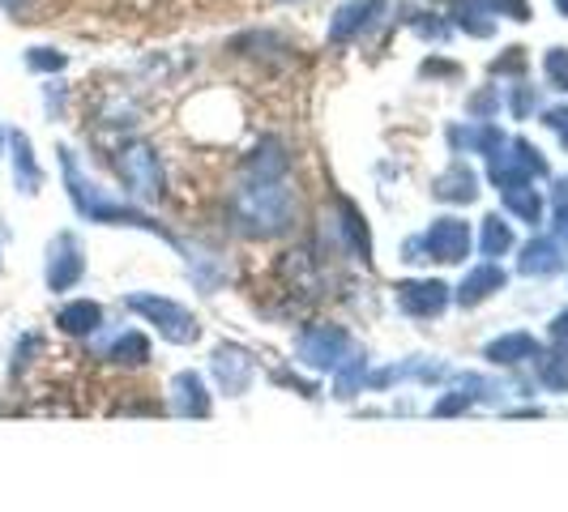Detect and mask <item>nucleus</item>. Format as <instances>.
<instances>
[{"label": "nucleus", "mask_w": 568, "mask_h": 512, "mask_svg": "<svg viewBox=\"0 0 568 512\" xmlns=\"http://www.w3.org/2000/svg\"><path fill=\"white\" fill-rule=\"evenodd\" d=\"M295 188L291 179H240V188L231 193V222L240 235L248 240H274L282 231H291L295 222Z\"/></svg>", "instance_id": "nucleus-1"}, {"label": "nucleus", "mask_w": 568, "mask_h": 512, "mask_svg": "<svg viewBox=\"0 0 568 512\" xmlns=\"http://www.w3.org/2000/svg\"><path fill=\"white\" fill-rule=\"evenodd\" d=\"M60 167H65L69 201H73V210L82 213V218L103 222V226H137V231H150V235L175 244L172 235H167L150 213H141L137 206H129V201H116V197H107L98 184H90L86 175H82V167H78V159H73V150H60Z\"/></svg>", "instance_id": "nucleus-2"}, {"label": "nucleus", "mask_w": 568, "mask_h": 512, "mask_svg": "<svg viewBox=\"0 0 568 512\" xmlns=\"http://www.w3.org/2000/svg\"><path fill=\"white\" fill-rule=\"evenodd\" d=\"M116 175H120L125 193L137 197V201H146V206L167 193V175H163L159 150L150 141H125L116 150Z\"/></svg>", "instance_id": "nucleus-3"}, {"label": "nucleus", "mask_w": 568, "mask_h": 512, "mask_svg": "<svg viewBox=\"0 0 568 512\" xmlns=\"http://www.w3.org/2000/svg\"><path fill=\"white\" fill-rule=\"evenodd\" d=\"M125 307L137 312L141 321H150V325L159 329V338L175 341V346H193V341L201 338V321H197L184 303H175V299H167V295L137 291V295L125 299Z\"/></svg>", "instance_id": "nucleus-4"}, {"label": "nucleus", "mask_w": 568, "mask_h": 512, "mask_svg": "<svg viewBox=\"0 0 568 512\" xmlns=\"http://www.w3.org/2000/svg\"><path fill=\"white\" fill-rule=\"evenodd\" d=\"M359 346L343 325H304L295 334V354L312 372H338Z\"/></svg>", "instance_id": "nucleus-5"}, {"label": "nucleus", "mask_w": 568, "mask_h": 512, "mask_svg": "<svg viewBox=\"0 0 568 512\" xmlns=\"http://www.w3.org/2000/svg\"><path fill=\"white\" fill-rule=\"evenodd\" d=\"M552 175V163L543 159L538 146H530L525 137H513L505 141V150L496 159H487V179L505 193V188H518V184H534V179H547Z\"/></svg>", "instance_id": "nucleus-6"}, {"label": "nucleus", "mask_w": 568, "mask_h": 512, "mask_svg": "<svg viewBox=\"0 0 568 512\" xmlns=\"http://www.w3.org/2000/svg\"><path fill=\"white\" fill-rule=\"evenodd\" d=\"M390 9L394 0H347L334 18H329V43L334 47H347V43L368 39L372 31H381L390 22Z\"/></svg>", "instance_id": "nucleus-7"}, {"label": "nucleus", "mask_w": 568, "mask_h": 512, "mask_svg": "<svg viewBox=\"0 0 568 512\" xmlns=\"http://www.w3.org/2000/svg\"><path fill=\"white\" fill-rule=\"evenodd\" d=\"M47 291H73L82 278H86V253H82V240L73 231H60L51 244H47V265H44Z\"/></svg>", "instance_id": "nucleus-8"}, {"label": "nucleus", "mask_w": 568, "mask_h": 512, "mask_svg": "<svg viewBox=\"0 0 568 512\" xmlns=\"http://www.w3.org/2000/svg\"><path fill=\"white\" fill-rule=\"evenodd\" d=\"M419 240H424V248H428V260H440V265H462V260L471 256V244H475L471 222H466V218H453V213L432 218V226H428Z\"/></svg>", "instance_id": "nucleus-9"}, {"label": "nucleus", "mask_w": 568, "mask_h": 512, "mask_svg": "<svg viewBox=\"0 0 568 512\" xmlns=\"http://www.w3.org/2000/svg\"><path fill=\"white\" fill-rule=\"evenodd\" d=\"M325 231H334V248H338V253L372 265V235H368L363 213L355 210V201L338 197V201H334V213H325Z\"/></svg>", "instance_id": "nucleus-10"}, {"label": "nucleus", "mask_w": 568, "mask_h": 512, "mask_svg": "<svg viewBox=\"0 0 568 512\" xmlns=\"http://www.w3.org/2000/svg\"><path fill=\"white\" fill-rule=\"evenodd\" d=\"M394 299L406 316H415V321H432V316H440V312L449 307L453 287H444L440 278H406V282H397L394 287Z\"/></svg>", "instance_id": "nucleus-11"}, {"label": "nucleus", "mask_w": 568, "mask_h": 512, "mask_svg": "<svg viewBox=\"0 0 568 512\" xmlns=\"http://www.w3.org/2000/svg\"><path fill=\"white\" fill-rule=\"evenodd\" d=\"M210 372H215V381H219V388L227 397H244L253 388L257 363H253V354L244 346L222 341V346H215V354H210Z\"/></svg>", "instance_id": "nucleus-12"}, {"label": "nucleus", "mask_w": 568, "mask_h": 512, "mask_svg": "<svg viewBox=\"0 0 568 512\" xmlns=\"http://www.w3.org/2000/svg\"><path fill=\"white\" fill-rule=\"evenodd\" d=\"M509 287V274L496 265V260H483V265H475L466 278H462V287L453 291V299L462 303V307H479V303H487L491 295H500Z\"/></svg>", "instance_id": "nucleus-13"}, {"label": "nucleus", "mask_w": 568, "mask_h": 512, "mask_svg": "<svg viewBox=\"0 0 568 512\" xmlns=\"http://www.w3.org/2000/svg\"><path fill=\"white\" fill-rule=\"evenodd\" d=\"M244 175L248 179H287L291 175V154L278 137H262L248 154H244Z\"/></svg>", "instance_id": "nucleus-14"}, {"label": "nucleus", "mask_w": 568, "mask_h": 512, "mask_svg": "<svg viewBox=\"0 0 568 512\" xmlns=\"http://www.w3.org/2000/svg\"><path fill=\"white\" fill-rule=\"evenodd\" d=\"M432 197L444 201V206H471V201L479 197V175L457 159V163H449V167L432 179Z\"/></svg>", "instance_id": "nucleus-15"}, {"label": "nucleus", "mask_w": 568, "mask_h": 512, "mask_svg": "<svg viewBox=\"0 0 568 512\" xmlns=\"http://www.w3.org/2000/svg\"><path fill=\"white\" fill-rule=\"evenodd\" d=\"M565 265H568L565 248H560V240H552V235H534L522 248V256H518V269H522L525 278H552V274H560Z\"/></svg>", "instance_id": "nucleus-16"}, {"label": "nucleus", "mask_w": 568, "mask_h": 512, "mask_svg": "<svg viewBox=\"0 0 568 512\" xmlns=\"http://www.w3.org/2000/svg\"><path fill=\"white\" fill-rule=\"evenodd\" d=\"M505 132H500V125H491V120H475V125H457L449 128V146L462 154V150H471V154H483V159H496L500 150H505Z\"/></svg>", "instance_id": "nucleus-17"}, {"label": "nucleus", "mask_w": 568, "mask_h": 512, "mask_svg": "<svg viewBox=\"0 0 568 512\" xmlns=\"http://www.w3.org/2000/svg\"><path fill=\"white\" fill-rule=\"evenodd\" d=\"M172 406L179 419H210V410H215L210 388L197 372H179L172 381Z\"/></svg>", "instance_id": "nucleus-18"}, {"label": "nucleus", "mask_w": 568, "mask_h": 512, "mask_svg": "<svg viewBox=\"0 0 568 512\" xmlns=\"http://www.w3.org/2000/svg\"><path fill=\"white\" fill-rule=\"evenodd\" d=\"M483 359L491 368H522L530 359H538V338L525 334V329H513V334H500L496 341H487Z\"/></svg>", "instance_id": "nucleus-19"}, {"label": "nucleus", "mask_w": 568, "mask_h": 512, "mask_svg": "<svg viewBox=\"0 0 568 512\" xmlns=\"http://www.w3.org/2000/svg\"><path fill=\"white\" fill-rule=\"evenodd\" d=\"M9 154H13V184H18V193L35 197V193L44 188V167H39V159H35L31 137H26V132H9Z\"/></svg>", "instance_id": "nucleus-20"}, {"label": "nucleus", "mask_w": 568, "mask_h": 512, "mask_svg": "<svg viewBox=\"0 0 568 512\" xmlns=\"http://www.w3.org/2000/svg\"><path fill=\"white\" fill-rule=\"evenodd\" d=\"M56 325H60V334H69V338H90V334L103 329V307H98L94 299H73V303H65V307L56 312Z\"/></svg>", "instance_id": "nucleus-21"}, {"label": "nucleus", "mask_w": 568, "mask_h": 512, "mask_svg": "<svg viewBox=\"0 0 568 512\" xmlns=\"http://www.w3.org/2000/svg\"><path fill=\"white\" fill-rule=\"evenodd\" d=\"M453 26L466 31L471 39H487L496 31V18L483 0H453Z\"/></svg>", "instance_id": "nucleus-22"}, {"label": "nucleus", "mask_w": 568, "mask_h": 512, "mask_svg": "<svg viewBox=\"0 0 568 512\" xmlns=\"http://www.w3.org/2000/svg\"><path fill=\"white\" fill-rule=\"evenodd\" d=\"M103 359H107V363H120V368H141V363H150V338L129 329V334L112 338V346L103 350Z\"/></svg>", "instance_id": "nucleus-23"}, {"label": "nucleus", "mask_w": 568, "mask_h": 512, "mask_svg": "<svg viewBox=\"0 0 568 512\" xmlns=\"http://www.w3.org/2000/svg\"><path fill=\"white\" fill-rule=\"evenodd\" d=\"M500 197H505V210L513 213V218H522V222H530V226H538V222H543V193H538L534 184L505 188Z\"/></svg>", "instance_id": "nucleus-24"}, {"label": "nucleus", "mask_w": 568, "mask_h": 512, "mask_svg": "<svg viewBox=\"0 0 568 512\" xmlns=\"http://www.w3.org/2000/svg\"><path fill=\"white\" fill-rule=\"evenodd\" d=\"M538 384L547 393H568V346L560 350H538Z\"/></svg>", "instance_id": "nucleus-25"}, {"label": "nucleus", "mask_w": 568, "mask_h": 512, "mask_svg": "<svg viewBox=\"0 0 568 512\" xmlns=\"http://www.w3.org/2000/svg\"><path fill=\"white\" fill-rule=\"evenodd\" d=\"M479 248L483 256H505V253H513V226L500 218V213H487L483 218V240H479Z\"/></svg>", "instance_id": "nucleus-26"}, {"label": "nucleus", "mask_w": 568, "mask_h": 512, "mask_svg": "<svg viewBox=\"0 0 568 512\" xmlns=\"http://www.w3.org/2000/svg\"><path fill=\"white\" fill-rule=\"evenodd\" d=\"M363 372H368V354L355 350L347 363L334 372V376H338V397H355V388H359V381H363Z\"/></svg>", "instance_id": "nucleus-27"}, {"label": "nucleus", "mask_w": 568, "mask_h": 512, "mask_svg": "<svg viewBox=\"0 0 568 512\" xmlns=\"http://www.w3.org/2000/svg\"><path fill=\"white\" fill-rule=\"evenodd\" d=\"M534 112H538V90L525 82L509 85V116H513V120H530Z\"/></svg>", "instance_id": "nucleus-28"}, {"label": "nucleus", "mask_w": 568, "mask_h": 512, "mask_svg": "<svg viewBox=\"0 0 568 512\" xmlns=\"http://www.w3.org/2000/svg\"><path fill=\"white\" fill-rule=\"evenodd\" d=\"M410 26H415L419 39H432V43H444L449 39V31H453V22H444L440 13H415Z\"/></svg>", "instance_id": "nucleus-29"}, {"label": "nucleus", "mask_w": 568, "mask_h": 512, "mask_svg": "<svg viewBox=\"0 0 568 512\" xmlns=\"http://www.w3.org/2000/svg\"><path fill=\"white\" fill-rule=\"evenodd\" d=\"M65 65H69V56L56 51V47H31L26 51V69H35V73H60Z\"/></svg>", "instance_id": "nucleus-30"}, {"label": "nucleus", "mask_w": 568, "mask_h": 512, "mask_svg": "<svg viewBox=\"0 0 568 512\" xmlns=\"http://www.w3.org/2000/svg\"><path fill=\"white\" fill-rule=\"evenodd\" d=\"M543 73H547V82L556 85V90L568 94V47H552V51L543 56Z\"/></svg>", "instance_id": "nucleus-31"}, {"label": "nucleus", "mask_w": 568, "mask_h": 512, "mask_svg": "<svg viewBox=\"0 0 568 512\" xmlns=\"http://www.w3.org/2000/svg\"><path fill=\"white\" fill-rule=\"evenodd\" d=\"M466 112H471V120H491V116L500 112V90H479V94L466 103Z\"/></svg>", "instance_id": "nucleus-32"}, {"label": "nucleus", "mask_w": 568, "mask_h": 512, "mask_svg": "<svg viewBox=\"0 0 568 512\" xmlns=\"http://www.w3.org/2000/svg\"><path fill=\"white\" fill-rule=\"evenodd\" d=\"M491 9V18H509V22H530V0H483Z\"/></svg>", "instance_id": "nucleus-33"}, {"label": "nucleus", "mask_w": 568, "mask_h": 512, "mask_svg": "<svg viewBox=\"0 0 568 512\" xmlns=\"http://www.w3.org/2000/svg\"><path fill=\"white\" fill-rule=\"evenodd\" d=\"M471 402H475V397H471L466 388H462V393H444L437 406H432V415H437V419H449V415H462V410H471Z\"/></svg>", "instance_id": "nucleus-34"}, {"label": "nucleus", "mask_w": 568, "mask_h": 512, "mask_svg": "<svg viewBox=\"0 0 568 512\" xmlns=\"http://www.w3.org/2000/svg\"><path fill=\"white\" fill-rule=\"evenodd\" d=\"M522 69H525V47H509V56L491 60V73H496V78H513V73H522Z\"/></svg>", "instance_id": "nucleus-35"}, {"label": "nucleus", "mask_w": 568, "mask_h": 512, "mask_svg": "<svg viewBox=\"0 0 568 512\" xmlns=\"http://www.w3.org/2000/svg\"><path fill=\"white\" fill-rule=\"evenodd\" d=\"M543 125L552 128V132L560 137V146L568 150V103L565 107H547V112H543Z\"/></svg>", "instance_id": "nucleus-36"}, {"label": "nucleus", "mask_w": 568, "mask_h": 512, "mask_svg": "<svg viewBox=\"0 0 568 512\" xmlns=\"http://www.w3.org/2000/svg\"><path fill=\"white\" fill-rule=\"evenodd\" d=\"M39 346H44V341H39V334H26V338L18 341V350H13V372H22V368L31 363V354H35Z\"/></svg>", "instance_id": "nucleus-37"}, {"label": "nucleus", "mask_w": 568, "mask_h": 512, "mask_svg": "<svg viewBox=\"0 0 568 512\" xmlns=\"http://www.w3.org/2000/svg\"><path fill=\"white\" fill-rule=\"evenodd\" d=\"M419 73L424 78H457V65H449V60H424Z\"/></svg>", "instance_id": "nucleus-38"}, {"label": "nucleus", "mask_w": 568, "mask_h": 512, "mask_svg": "<svg viewBox=\"0 0 568 512\" xmlns=\"http://www.w3.org/2000/svg\"><path fill=\"white\" fill-rule=\"evenodd\" d=\"M552 338L560 341V346H568V307H565V312H556V316H552Z\"/></svg>", "instance_id": "nucleus-39"}, {"label": "nucleus", "mask_w": 568, "mask_h": 512, "mask_svg": "<svg viewBox=\"0 0 568 512\" xmlns=\"http://www.w3.org/2000/svg\"><path fill=\"white\" fill-rule=\"evenodd\" d=\"M552 231H556V240H560V244H568V206H560V210H556V222H552Z\"/></svg>", "instance_id": "nucleus-40"}, {"label": "nucleus", "mask_w": 568, "mask_h": 512, "mask_svg": "<svg viewBox=\"0 0 568 512\" xmlns=\"http://www.w3.org/2000/svg\"><path fill=\"white\" fill-rule=\"evenodd\" d=\"M552 201H556V210H560V206H568V175H560V179H556V188H552Z\"/></svg>", "instance_id": "nucleus-41"}, {"label": "nucleus", "mask_w": 568, "mask_h": 512, "mask_svg": "<svg viewBox=\"0 0 568 512\" xmlns=\"http://www.w3.org/2000/svg\"><path fill=\"white\" fill-rule=\"evenodd\" d=\"M26 4H31V0H0V9H4V13H13V18H18Z\"/></svg>", "instance_id": "nucleus-42"}, {"label": "nucleus", "mask_w": 568, "mask_h": 512, "mask_svg": "<svg viewBox=\"0 0 568 512\" xmlns=\"http://www.w3.org/2000/svg\"><path fill=\"white\" fill-rule=\"evenodd\" d=\"M556 9H560V13L568 18V0H556Z\"/></svg>", "instance_id": "nucleus-43"}, {"label": "nucleus", "mask_w": 568, "mask_h": 512, "mask_svg": "<svg viewBox=\"0 0 568 512\" xmlns=\"http://www.w3.org/2000/svg\"><path fill=\"white\" fill-rule=\"evenodd\" d=\"M4 141H9V137H4V128H0V154H4Z\"/></svg>", "instance_id": "nucleus-44"}, {"label": "nucleus", "mask_w": 568, "mask_h": 512, "mask_svg": "<svg viewBox=\"0 0 568 512\" xmlns=\"http://www.w3.org/2000/svg\"><path fill=\"white\" fill-rule=\"evenodd\" d=\"M282 4H287V0H282Z\"/></svg>", "instance_id": "nucleus-45"}]
</instances>
